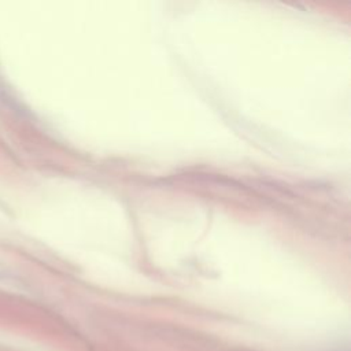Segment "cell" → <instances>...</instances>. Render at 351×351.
Segmentation results:
<instances>
[]
</instances>
